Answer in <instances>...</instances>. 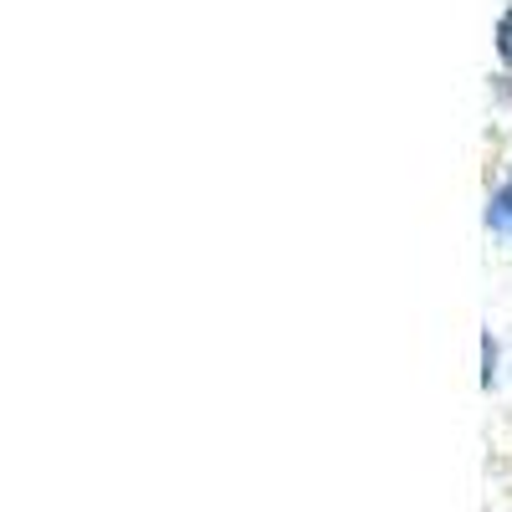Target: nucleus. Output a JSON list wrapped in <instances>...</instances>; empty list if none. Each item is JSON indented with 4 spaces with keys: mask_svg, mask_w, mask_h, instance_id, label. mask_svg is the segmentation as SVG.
Segmentation results:
<instances>
[{
    "mask_svg": "<svg viewBox=\"0 0 512 512\" xmlns=\"http://www.w3.org/2000/svg\"><path fill=\"white\" fill-rule=\"evenodd\" d=\"M482 221H487L492 236H502V241L512 246V180H502V185L487 195V216H482Z\"/></svg>",
    "mask_w": 512,
    "mask_h": 512,
    "instance_id": "obj_1",
    "label": "nucleus"
},
{
    "mask_svg": "<svg viewBox=\"0 0 512 512\" xmlns=\"http://www.w3.org/2000/svg\"><path fill=\"white\" fill-rule=\"evenodd\" d=\"M492 52H497V62L512 72V0L502 6V16H497V26H492Z\"/></svg>",
    "mask_w": 512,
    "mask_h": 512,
    "instance_id": "obj_2",
    "label": "nucleus"
},
{
    "mask_svg": "<svg viewBox=\"0 0 512 512\" xmlns=\"http://www.w3.org/2000/svg\"><path fill=\"white\" fill-rule=\"evenodd\" d=\"M482 354H487V374H482V390H492V384H497V338H492V333L482 338Z\"/></svg>",
    "mask_w": 512,
    "mask_h": 512,
    "instance_id": "obj_3",
    "label": "nucleus"
}]
</instances>
